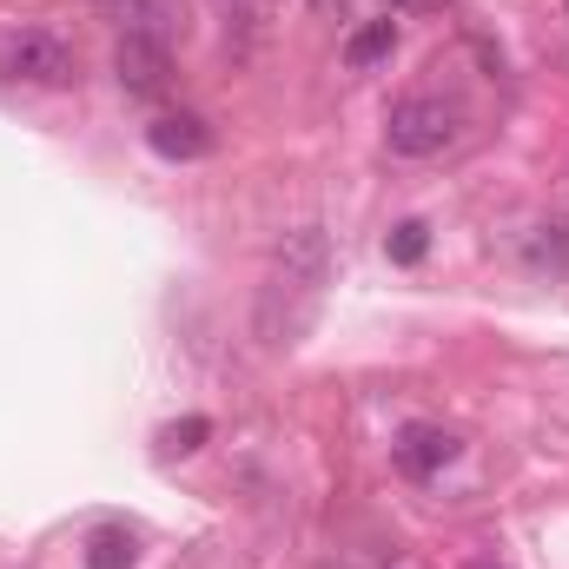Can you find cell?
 I'll use <instances>...</instances> for the list:
<instances>
[{
  "mask_svg": "<svg viewBox=\"0 0 569 569\" xmlns=\"http://www.w3.org/2000/svg\"><path fill=\"white\" fill-rule=\"evenodd\" d=\"M325 284H331V239H325L318 226L284 232L279 252H272V266H266V284H259L252 331H259L272 351H291V345L318 325Z\"/></svg>",
  "mask_w": 569,
  "mask_h": 569,
  "instance_id": "6da1fadb",
  "label": "cell"
},
{
  "mask_svg": "<svg viewBox=\"0 0 569 569\" xmlns=\"http://www.w3.org/2000/svg\"><path fill=\"white\" fill-rule=\"evenodd\" d=\"M457 133H463V107L457 100H437V93L398 100L391 120H385V146L398 159H437L443 146H457Z\"/></svg>",
  "mask_w": 569,
  "mask_h": 569,
  "instance_id": "7a4b0ae2",
  "label": "cell"
},
{
  "mask_svg": "<svg viewBox=\"0 0 569 569\" xmlns=\"http://www.w3.org/2000/svg\"><path fill=\"white\" fill-rule=\"evenodd\" d=\"M80 73L73 47L47 27H20V33H0V80L13 87H67Z\"/></svg>",
  "mask_w": 569,
  "mask_h": 569,
  "instance_id": "3957f363",
  "label": "cell"
},
{
  "mask_svg": "<svg viewBox=\"0 0 569 569\" xmlns=\"http://www.w3.org/2000/svg\"><path fill=\"white\" fill-rule=\"evenodd\" d=\"M113 73H120V87H127L133 100H159V93L172 87V47H166L159 33H120Z\"/></svg>",
  "mask_w": 569,
  "mask_h": 569,
  "instance_id": "277c9868",
  "label": "cell"
},
{
  "mask_svg": "<svg viewBox=\"0 0 569 569\" xmlns=\"http://www.w3.org/2000/svg\"><path fill=\"white\" fill-rule=\"evenodd\" d=\"M146 146H152L159 159H206V152H212V127H206L199 113H159V120L146 127Z\"/></svg>",
  "mask_w": 569,
  "mask_h": 569,
  "instance_id": "5b68a950",
  "label": "cell"
},
{
  "mask_svg": "<svg viewBox=\"0 0 569 569\" xmlns=\"http://www.w3.org/2000/svg\"><path fill=\"white\" fill-rule=\"evenodd\" d=\"M450 457H457V437L437 430V425H411L405 437H398V463H405L411 477H437Z\"/></svg>",
  "mask_w": 569,
  "mask_h": 569,
  "instance_id": "8992f818",
  "label": "cell"
},
{
  "mask_svg": "<svg viewBox=\"0 0 569 569\" xmlns=\"http://www.w3.org/2000/svg\"><path fill=\"white\" fill-rule=\"evenodd\" d=\"M212 7H219V20H226L232 53H252V47L266 40V0H212Z\"/></svg>",
  "mask_w": 569,
  "mask_h": 569,
  "instance_id": "52a82bcc",
  "label": "cell"
},
{
  "mask_svg": "<svg viewBox=\"0 0 569 569\" xmlns=\"http://www.w3.org/2000/svg\"><path fill=\"white\" fill-rule=\"evenodd\" d=\"M398 53V20H365L351 40H345V67H378Z\"/></svg>",
  "mask_w": 569,
  "mask_h": 569,
  "instance_id": "ba28073f",
  "label": "cell"
},
{
  "mask_svg": "<svg viewBox=\"0 0 569 569\" xmlns=\"http://www.w3.org/2000/svg\"><path fill=\"white\" fill-rule=\"evenodd\" d=\"M113 20H120V33H172V20H166V0H100Z\"/></svg>",
  "mask_w": 569,
  "mask_h": 569,
  "instance_id": "9c48e42d",
  "label": "cell"
},
{
  "mask_svg": "<svg viewBox=\"0 0 569 569\" xmlns=\"http://www.w3.org/2000/svg\"><path fill=\"white\" fill-rule=\"evenodd\" d=\"M87 569H133V537H127L120 523L93 530V537H87Z\"/></svg>",
  "mask_w": 569,
  "mask_h": 569,
  "instance_id": "30bf717a",
  "label": "cell"
},
{
  "mask_svg": "<svg viewBox=\"0 0 569 569\" xmlns=\"http://www.w3.org/2000/svg\"><path fill=\"white\" fill-rule=\"evenodd\" d=\"M425 246H430V226H418V219H405V226L391 232V259H398V266H418Z\"/></svg>",
  "mask_w": 569,
  "mask_h": 569,
  "instance_id": "8fae6325",
  "label": "cell"
},
{
  "mask_svg": "<svg viewBox=\"0 0 569 569\" xmlns=\"http://www.w3.org/2000/svg\"><path fill=\"white\" fill-rule=\"evenodd\" d=\"M206 437H212L206 418H179V425H166V450H199Z\"/></svg>",
  "mask_w": 569,
  "mask_h": 569,
  "instance_id": "7c38bea8",
  "label": "cell"
},
{
  "mask_svg": "<svg viewBox=\"0 0 569 569\" xmlns=\"http://www.w3.org/2000/svg\"><path fill=\"white\" fill-rule=\"evenodd\" d=\"M405 7H425V0H405Z\"/></svg>",
  "mask_w": 569,
  "mask_h": 569,
  "instance_id": "4fadbf2b",
  "label": "cell"
}]
</instances>
